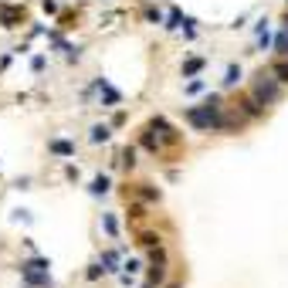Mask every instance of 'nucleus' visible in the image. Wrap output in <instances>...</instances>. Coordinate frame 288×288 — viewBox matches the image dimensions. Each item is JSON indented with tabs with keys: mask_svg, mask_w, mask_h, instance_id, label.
I'll return each mask as SVG.
<instances>
[{
	"mask_svg": "<svg viewBox=\"0 0 288 288\" xmlns=\"http://www.w3.org/2000/svg\"><path fill=\"white\" fill-rule=\"evenodd\" d=\"M20 271H24V278L34 282V285H51V278H48V265H44V261H27Z\"/></svg>",
	"mask_w": 288,
	"mask_h": 288,
	"instance_id": "f257e3e1",
	"label": "nucleus"
},
{
	"mask_svg": "<svg viewBox=\"0 0 288 288\" xmlns=\"http://www.w3.org/2000/svg\"><path fill=\"white\" fill-rule=\"evenodd\" d=\"M254 98H258L261 105H271V102L278 98V85H275L271 78H261V81L254 85Z\"/></svg>",
	"mask_w": 288,
	"mask_h": 288,
	"instance_id": "f03ea898",
	"label": "nucleus"
},
{
	"mask_svg": "<svg viewBox=\"0 0 288 288\" xmlns=\"http://www.w3.org/2000/svg\"><path fill=\"white\" fill-rule=\"evenodd\" d=\"M105 139H109V129L105 126H95L92 129V143H105Z\"/></svg>",
	"mask_w": 288,
	"mask_h": 288,
	"instance_id": "7ed1b4c3",
	"label": "nucleus"
},
{
	"mask_svg": "<svg viewBox=\"0 0 288 288\" xmlns=\"http://www.w3.org/2000/svg\"><path fill=\"white\" fill-rule=\"evenodd\" d=\"M275 48H278V55H288V31H282L275 38Z\"/></svg>",
	"mask_w": 288,
	"mask_h": 288,
	"instance_id": "20e7f679",
	"label": "nucleus"
},
{
	"mask_svg": "<svg viewBox=\"0 0 288 288\" xmlns=\"http://www.w3.org/2000/svg\"><path fill=\"white\" fill-rule=\"evenodd\" d=\"M105 190H109V180H105V176H98V180L92 183V193H105Z\"/></svg>",
	"mask_w": 288,
	"mask_h": 288,
	"instance_id": "39448f33",
	"label": "nucleus"
},
{
	"mask_svg": "<svg viewBox=\"0 0 288 288\" xmlns=\"http://www.w3.org/2000/svg\"><path fill=\"white\" fill-rule=\"evenodd\" d=\"M237 78H241V68H234V65H230V68H227V78H224V85H234Z\"/></svg>",
	"mask_w": 288,
	"mask_h": 288,
	"instance_id": "423d86ee",
	"label": "nucleus"
},
{
	"mask_svg": "<svg viewBox=\"0 0 288 288\" xmlns=\"http://www.w3.org/2000/svg\"><path fill=\"white\" fill-rule=\"evenodd\" d=\"M200 68H204V61H187V65H183V75H193V72H200Z\"/></svg>",
	"mask_w": 288,
	"mask_h": 288,
	"instance_id": "0eeeda50",
	"label": "nucleus"
},
{
	"mask_svg": "<svg viewBox=\"0 0 288 288\" xmlns=\"http://www.w3.org/2000/svg\"><path fill=\"white\" fill-rule=\"evenodd\" d=\"M275 75H278V81L288 85V65H275Z\"/></svg>",
	"mask_w": 288,
	"mask_h": 288,
	"instance_id": "6e6552de",
	"label": "nucleus"
},
{
	"mask_svg": "<svg viewBox=\"0 0 288 288\" xmlns=\"http://www.w3.org/2000/svg\"><path fill=\"white\" fill-rule=\"evenodd\" d=\"M51 149H55V153H61V156H68V153H72V146H68V143H51Z\"/></svg>",
	"mask_w": 288,
	"mask_h": 288,
	"instance_id": "1a4fd4ad",
	"label": "nucleus"
}]
</instances>
